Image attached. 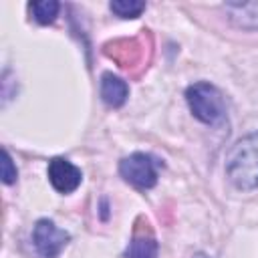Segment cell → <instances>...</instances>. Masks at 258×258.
I'll return each instance as SVG.
<instances>
[{"instance_id": "8fae6325", "label": "cell", "mask_w": 258, "mask_h": 258, "mask_svg": "<svg viewBox=\"0 0 258 258\" xmlns=\"http://www.w3.org/2000/svg\"><path fill=\"white\" fill-rule=\"evenodd\" d=\"M111 12H115L121 18H137L145 10V2L139 0H113L109 4Z\"/></svg>"}, {"instance_id": "3957f363", "label": "cell", "mask_w": 258, "mask_h": 258, "mask_svg": "<svg viewBox=\"0 0 258 258\" xmlns=\"http://www.w3.org/2000/svg\"><path fill=\"white\" fill-rule=\"evenodd\" d=\"M119 173L125 181L141 189H149L157 183V165L147 153H131L123 157L119 163Z\"/></svg>"}, {"instance_id": "9c48e42d", "label": "cell", "mask_w": 258, "mask_h": 258, "mask_svg": "<svg viewBox=\"0 0 258 258\" xmlns=\"http://www.w3.org/2000/svg\"><path fill=\"white\" fill-rule=\"evenodd\" d=\"M127 95H129V87L123 79H119L113 73H105L101 77V99L109 107H121L127 101Z\"/></svg>"}, {"instance_id": "5b68a950", "label": "cell", "mask_w": 258, "mask_h": 258, "mask_svg": "<svg viewBox=\"0 0 258 258\" xmlns=\"http://www.w3.org/2000/svg\"><path fill=\"white\" fill-rule=\"evenodd\" d=\"M105 54L109 58H113L121 69L129 71L143 62L145 46H143L141 38H123V40H113V42L105 44Z\"/></svg>"}, {"instance_id": "4fadbf2b", "label": "cell", "mask_w": 258, "mask_h": 258, "mask_svg": "<svg viewBox=\"0 0 258 258\" xmlns=\"http://www.w3.org/2000/svg\"><path fill=\"white\" fill-rule=\"evenodd\" d=\"M194 258H210V256H206V254H196Z\"/></svg>"}, {"instance_id": "7c38bea8", "label": "cell", "mask_w": 258, "mask_h": 258, "mask_svg": "<svg viewBox=\"0 0 258 258\" xmlns=\"http://www.w3.org/2000/svg\"><path fill=\"white\" fill-rule=\"evenodd\" d=\"M16 175H18V171L12 163V157H10L8 149H2V181L6 185H10V183L16 181Z\"/></svg>"}, {"instance_id": "7a4b0ae2", "label": "cell", "mask_w": 258, "mask_h": 258, "mask_svg": "<svg viewBox=\"0 0 258 258\" xmlns=\"http://www.w3.org/2000/svg\"><path fill=\"white\" fill-rule=\"evenodd\" d=\"M185 101L196 119L206 125H224L226 123V101L218 87L210 83H194L185 91Z\"/></svg>"}, {"instance_id": "6da1fadb", "label": "cell", "mask_w": 258, "mask_h": 258, "mask_svg": "<svg viewBox=\"0 0 258 258\" xmlns=\"http://www.w3.org/2000/svg\"><path fill=\"white\" fill-rule=\"evenodd\" d=\"M228 179L244 191L258 187V131L238 139L226 155Z\"/></svg>"}, {"instance_id": "52a82bcc", "label": "cell", "mask_w": 258, "mask_h": 258, "mask_svg": "<svg viewBox=\"0 0 258 258\" xmlns=\"http://www.w3.org/2000/svg\"><path fill=\"white\" fill-rule=\"evenodd\" d=\"M48 179L52 183V187L60 194H71L81 185L83 173L77 165H73L71 161L62 159V157H54L48 163Z\"/></svg>"}, {"instance_id": "ba28073f", "label": "cell", "mask_w": 258, "mask_h": 258, "mask_svg": "<svg viewBox=\"0 0 258 258\" xmlns=\"http://www.w3.org/2000/svg\"><path fill=\"white\" fill-rule=\"evenodd\" d=\"M232 24L246 30H258V2H230L224 6Z\"/></svg>"}, {"instance_id": "277c9868", "label": "cell", "mask_w": 258, "mask_h": 258, "mask_svg": "<svg viewBox=\"0 0 258 258\" xmlns=\"http://www.w3.org/2000/svg\"><path fill=\"white\" fill-rule=\"evenodd\" d=\"M69 240H71L69 232L56 228V224L52 220L42 218L34 224L32 244H34L36 252L40 254V258H56Z\"/></svg>"}, {"instance_id": "30bf717a", "label": "cell", "mask_w": 258, "mask_h": 258, "mask_svg": "<svg viewBox=\"0 0 258 258\" xmlns=\"http://www.w3.org/2000/svg\"><path fill=\"white\" fill-rule=\"evenodd\" d=\"M58 8H60V4L56 0H38V2H30L28 4V10H30L32 18L38 24H50V22H54V18L58 14Z\"/></svg>"}, {"instance_id": "8992f818", "label": "cell", "mask_w": 258, "mask_h": 258, "mask_svg": "<svg viewBox=\"0 0 258 258\" xmlns=\"http://www.w3.org/2000/svg\"><path fill=\"white\" fill-rule=\"evenodd\" d=\"M157 252H159V246L151 226L143 218H139L135 222L133 236L125 250V258H157Z\"/></svg>"}]
</instances>
